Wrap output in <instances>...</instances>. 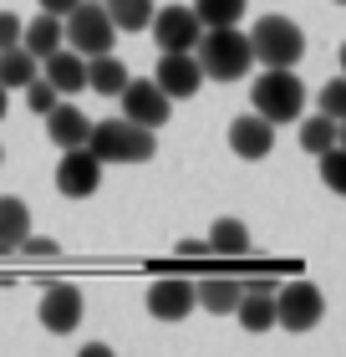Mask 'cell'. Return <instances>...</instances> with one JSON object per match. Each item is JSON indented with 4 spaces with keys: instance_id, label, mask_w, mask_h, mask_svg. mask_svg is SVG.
<instances>
[{
    "instance_id": "obj_1",
    "label": "cell",
    "mask_w": 346,
    "mask_h": 357,
    "mask_svg": "<svg viewBox=\"0 0 346 357\" xmlns=\"http://www.w3.org/2000/svg\"><path fill=\"white\" fill-rule=\"evenodd\" d=\"M194 61H199L204 82H239V77H250L255 56H250V36H244L239 26H204L199 41H194Z\"/></svg>"
},
{
    "instance_id": "obj_2",
    "label": "cell",
    "mask_w": 346,
    "mask_h": 357,
    "mask_svg": "<svg viewBox=\"0 0 346 357\" xmlns=\"http://www.w3.org/2000/svg\"><path fill=\"white\" fill-rule=\"evenodd\" d=\"M81 149H92L102 164H148L158 153V138H153V128H143L133 118H102L87 128Z\"/></svg>"
},
{
    "instance_id": "obj_3",
    "label": "cell",
    "mask_w": 346,
    "mask_h": 357,
    "mask_svg": "<svg viewBox=\"0 0 346 357\" xmlns=\"http://www.w3.org/2000/svg\"><path fill=\"white\" fill-rule=\"evenodd\" d=\"M250 107L260 112V118H270L275 128L280 123H295V118H301V107H306L301 77H295L290 67H265L255 77V87H250Z\"/></svg>"
},
{
    "instance_id": "obj_4",
    "label": "cell",
    "mask_w": 346,
    "mask_h": 357,
    "mask_svg": "<svg viewBox=\"0 0 346 357\" xmlns=\"http://www.w3.org/2000/svg\"><path fill=\"white\" fill-rule=\"evenodd\" d=\"M244 36H250V56L260 67H295L306 56V31L290 15H260L255 31H244Z\"/></svg>"
},
{
    "instance_id": "obj_5",
    "label": "cell",
    "mask_w": 346,
    "mask_h": 357,
    "mask_svg": "<svg viewBox=\"0 0 346 357\" xmlns=\"http://www.w3.org/2000/svg\"><path fill=\"white\" fill-rule=\"evenodd\" d=\"M61 41H67L72 52H81V56H97V52H112L118 26L107 21L102 0H77V6L61 15Z\"/></svg>"
},
{
    "instance_id": "obj_6",
    "label": "cell",
    "mask_w": 346,
    "mask_h": 357,
    "mask_svg": "<svg viewBox=\"0 0 346 357\" xmlns=\"http://www.w3.org/2000/svg\"><path fill=\"white\" fill-rule=\"evenodd\" d=\"M321 317H326L321 286H310V281L275 286V327H285V332H310Z\"/></svg>"
},
{
    "instance_id": "obj_7",
    "label": "cell",
    "mask_w": 346,
    "mask_h": 357,
    "mask_svg": "<svg viewBox=\"0 0 346 357\" xmlns=\"http://www.w3.org/2000/svg\"><path fill=\"white\" fill-rule=\"evenodd\" d=\"M148 31H153L158 52H194V41H199V15H194V6H153V21H148Z\"/></svg>"
},
{
    "instance_id": "obj_8",
    "label": "cell",
    "mask_w": 346,
    "mask_h": 357,
    "mask_svg": "<svg viewBox=\"0 0 346 357\" xmlns=\"http://www.w3.org/2000/svg\"><path fill=\"white\" fill-rule=\"evenodd\" d=\"M81 312H87V301H81V291H77L72 281L46 286V291H41V306H36L41 327H46V332H56V337L77 332V327H81Z\"/></svg>"
},
{
    "instance_id": "obj_9",
    "label": "cell",
    "mask_w": 346,
    "mask_h": 357,
    "mask_svg": "<svg viewBox=\"0 0 346 357\" xmlns=\"http://www.w3.org/2000/svg\"><path fill=\"white\" fill-rule=\"evenodd\" d=\"M118 102H123V118H133V123H143V128H153V133H158V128L173 118V112H168L173 102L163 97V87L153 82V77H148V82L127 77V87L118 92Z\"/></svg>"
},
{
    "instance_id": "obj_10",
    "label": "cell",
    "mask_w": 346,
    "mask_h": 357,
    "mask_svg": "<svg viewBox=\"0 0 346 357\" xmlns=\"http://www.w3.org/2000/svg\"><path fill=\"white\" fill-rule=\"evenodd\" d=\"M97 184H102V158H97L92 149H61V164H56V189L67 194V199H87V194H97Z\"/></svg>"
},
{
    "instance_id": "obj_11",
    "label": "cell",
    "mask_w": 346,
    "mask_h": 357,
    "mask_svg": "<svg viewBox=\"0 0 346 357\" xmlns=\"http://www.w3.org/2000/svg\"><path fill=\"white\" fill-rule=\"evenodd\" d=\"M153 82L163 87L168 102H189V97L204 87V72H199V61H194V52H163L158 67H153Z\"/></svg>"
},
{
    "instance_id": "obj_12",
    "label": "cell",
    "mask_w": 346,
    "mask_h": 357,
    "mask_svg": "<svg viewBox=\"0 0 346 357\" xmlns=\"http://www.w3.org/2000/svg\"><path fill=\"white\" fill-rule=\"evenodd\" d=\"M41 77L56 87V97H77L87 92V56L72 52V46H56V52L41 56Z\"/></svg>"
},
{
    "instance_id": "obj_13",
    "label": "cell",
    "mask_w": 346,
    "mask_h": 357,
    "mask_svg": "<svg viewBox=\"0 0 346 357\" xmlns=\"http://www.w3.org/2000/svg\"><path fill=\"white\" fill-rule=\"evenodd\" d=\"M229 149L239 158H250V164H260L265 153H275V123L260 118V112H244V118L229 123Z\"/></svg>"
},
{
    "instance_id": "obj_14",
    "label": "cell",
    "mask_w": 346,
    "mask_h": 357,
    "mask_svg": "<svg viewBox=\"0 0 346 357\" xmlns=\"http://www.w3.org/2000/svg\"><path fill=\"white\" fill-rule=\"evenodd\" d=\"M148 312L158 321H184L194 312V281L184 275H163V281L148 286Z\"/></svg>"
},
{
    "instance_id": "obj_15",
    "label": "cell",
    "mask_w": 346,
    "mask_h": 357,
    "mask_svg": "<svg viewBox=\"0 0 346 357\" xmlns=\"http://www.w3.org/2000/svg\"><path fill=\"white\" fill-rule=\"evenodd\" d=\"M46 118V138L56 143V149H77V143H87V128H92V118L81 107H72L67 97H56L52 107L41 112Z\"/></svg>"
},
{
    "instance_id": "obj_16",
    "label": "cell",
    "mask_w": 346,
    "mask_h": 357,
    "mask_svg": "<svg viewBox=\"0 0 346 357\" xmlns=\"http://www.w3.org/2000/svg\"><path fill=\"white\" fill-rule=\"evenodd\" d=\"M209 255H224V261H244L250 255V225L235 220V215H224V220H214L209 225Z\"/></svg>"
},
{
    "instance_id": "obj_17",
    "label": "cell",
    "mask_w": 346,
    "mask_h": 357,
    "mask_svg": "<svg viewBox=\"0 0 346 357\" xmlns=\"http://www.w3.org/2000/svg\"><path fill=\"white\" fill-rule=\"evenodd\" d=\"M127 61L123 56H112V52H97V56H87V87L92 92H102V97H118L123 87H127Z\"/></svg>"
},
{
    "instance_id": "obj_18",
    "label": "cell",
    "mask_w": 346,
    "mask_h": 357,
    "mask_svg": "<svg viewBox=\"0 0 346 357\" xmlns=\"http://www.w3.org/2000/svg\"><path fill=\"white\" fill-rule=\"evenodd\" d=\"M26 235H31V209L15 194H0V255H15Z\"/></svg>"
},
{
    "instance_id": "obj_19",
    "label": "cell",
    "mask_w": 346,
    "mask_h": 357,
    "mask_svg": "<svg viewBox=\"0 0 346 357\" xmlns=\"http://www.w3.org/2000/svg\"><path fill=\"white\" fill-rule=\"evenodd\" d=\"M235 301H239V281H229V275H209L194 286V306H204L214 317H235Z\"/></svg>"
},
{
    "instance_id": "obj_20",
    "label": "cell",
    "mask_w": 346,
    "mask_h": 357,
    "mask_svg": "<svg viewBox=\"0 0 346 357\" xmlns=\"http://www.w3.org/2000/svg\"><path fill=\"white\" fill-rule=\"evenodd\" d=\"M36 72H41V61L31 56V52H26L21 41L0 52V87H6V92H21V87H26V82H31V77H36Z\"/></svg>"
},
{
    "instance_id": "obj_21",
    "label": "cell",
    "mask_w": 346,
    "mask_h": 357,
    "mask_svg": "<svg viewBox=\"0 0 346 357\" xmlns=\"http://www.w3.org/2000/svg\"><path fill=\"white\" fill-rule=\"evenodd\" d=\"M21 46H26L36 61H41L46 52H56V46H61V15H46V10H41L36 21H26V26H21Z\"/></svg>"
},
{
    "instance_id": "obj_22",
    "label": "cell",
    "mask_w": 346,
    "mask_h": 357,
    "mask_svg": "<svg viewBox=\"0 0 346 357\" xmlns=\"http://www.w3.org/2000/svg\"><path fill=\"white\" fill-rule=\"evenodd\" d=\"M102 10L118 26V36L123 31H148V21H153V0H102Z\"/></svg>"
},
{
    "instance_id": "obj_23",
    "label": "cell",
    "mask_w": 346,
    "mask_h": 357,
    "mask_svg": "<svg viewBox=\"0 0 346 357\" xmlns=\"http://www.w3.org/2000/svg\"><path fill=\"white\" fill-rule=\"evenodd\" d=\"M331 143H341V123H336V118L316 112V118L301 123V149H306V153H321V149H331Z\"/></svg>"
},
{
    "instance_id": "obj_24",
    "label": "cell",
    "mask_w": 346,
    "mask_h": 357,
    "mask_svg": "<svg viewBox=\"0 0 346 357\" xmlns=\"http://www.w3.org/2000/svg\"><path fill=\"white\" fill-rule=\"evenodd\" d=\"M244 6L250 0H194V15H199V26H239Z\"/></svg>"
},
{
    "instance_id": "obj_25",
    "label": "cell",
    "mask_w": 346,
    "mask_h": 357,
    "mask_svg": "<svg viewBox=\"0 0 346 357\" xmlns=\"http://www.w3.org/2000/svg\"><path fill=\"white\" fill-rule=\"evenodd\" d=\"M321 158V178H326V189H346V149H341V143H331V149H321L316 153Z\"/></svg>"
},
{
    "instance_id": "obj_26",
    "label": "cell",
    "mask_w": 346,
    "mask_h": 357,
    "mask_svg": "<svg viewBox=\"0 0 346 357\" xmlns=\"http://www.w3.org/2000/svg\"><path fill=\"white\" fill-rule=\"evenodd\" d=\"M316 112H326V118H346V77H331V82L321 87V97H316Z\"/></svg>"
},
{
    "instance_id": "obj_27",
    "label": "cell",
    "mask_w": 346,
    "mask_h": 357,
    "mask_svg": "<svg viewBox=\"0 0 346 357\" xmlns=\"http://www.w3.org/2000/svg\"><path fill=\"white\" fill-rule=\"evenodd\" d=\"M21 92H26V107H31V112H46V107H52V102H56V87H52V82H46V77H41V72H36V77H31V82H26Z\"/></svg>"
},
{
    "instance_id": "obj_28",
    "label": "cell",
    "mask_w": 346,
    "mask_h": 357,
    "mask_svg": "<svg viewBox=\"0 0 346 357\" xmlns=\"http://www.w3.org/2000/svg\"><path fill=\"white\" fill-rule=\"evenodd\" d=\"M15 41H21V15H15V10H0V52L15 46Z\"/></svg>"
},
{
    "instance_id": "obj_29",
    "label": "cell",
    "mask_w": 346,
    "mask_h": 357,
    "mask_svg": "<svg viewBox=\"0 0 346 357\" xmlns=\"http://www.w3.org/2000/svg\"><path fill=\"white\" fill-rule=\"evenodd\" d=\"M15 250H21L26 261H52V255H56V245H52V240H31V235H26Z\"/></svg>"
},
{
    "instance_id": "obj_30",
    "label": "cell",
    "mask_w": 346,
    "mask_h": 357,
    "mask_svg": "<svg viewBox=\"0 0 346 357\" xmlns=\"http://www.w3.org/2000/svg\"><path fill=\"white\" fill-rule=\"evenodd\" d=\"M178 255H184V261H204L209 245H204V240H178Z\"/></svg>"
},
{
    "instance_id": "obj_31",
    "label": "cell",
    "mask_w": 346,
    "mask_h": 357,
    "mask_svg": "<svg viewBox=\"0 0 346 357\" xmlns=\"http://www.w3.org/2000/svg\"><path fill=\"white\" fill-rule=\"evenodd\" d=\"M36 6H41L46 15H67V10L77 6V0H36Z\"/></svg>"
},
{
    "instance_id": "obj_32",
    "label": "cell",
    "mask_w": 346,
    "mask_h": 357,
    "mask_svg": "<svg viewBox=\"0 0 346 357\" xmlns=\"http://www.w3.org/2000/svg\"><path fill=\"white\" fill-rule=\"evenodd\" d=\"M6 107H10V92H6V87H0V118H6Z\"/></svg>"
},
{
    "instance_id": "obj_33",
    "label": "cell",
    "mask_w": 346,
    "mask_h": 357,
    "mask_svg": "<svg viewBox=\"0 0 346 357\" xmlns=\"http://www.w3.org/2000/svg\"><path fill=\"white\" fill-rule=\"evenodd\" d=\"M0 158H6V149H0Z\"/></svg>"
},
{
    "instance_id": "obj_34",
    "label": "cell",
    "mask_w": 346,
    "mask_h": 357,
    "mask_svg": "<svg viewBox=\"0 0 346 357\" xmlns=\"http://www.w3.org/2000/svg\"><path fill=\"white\" fill-rule=\"evenodd\" d=\"M336 6H341V0H336Z\"/></svg>"
}]
</instances>
